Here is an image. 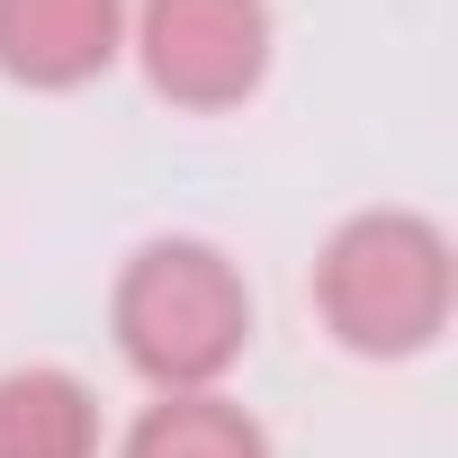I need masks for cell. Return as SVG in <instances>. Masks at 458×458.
Instances as JSON below:
<instances>
[{
    "label": "cell",
    "instance_id": "6da1fadb",
    "mask_svg": "<svg viewBox=\"0 0 458 458\" xmlns=\"http://www.w3.org/2000/svg\"><path fill=\"white\" fill-rule=\"evenodd\" d=\"M108 333L153 395H207L252 351V288L207 234H153L108 288Z\"/></svg>",
    "mask_w": 458,
    "mask_h": 458
},
{
    "label": "cell",
    "instance_id": "7a4b0ae2",
    "mask_svg": "<svg viewBox=\"0 0 458 458\" xmlns=\"http://www.w3.org/2000/svg\"><path fill=\"white\" fill-rule=\"evenodd\" d=\"M306 297L351 360H422L458 315V252L422 207H360L324 234Z\"/></svg>",
    "mask_w": 458,
    "mask_h": 458
},
{
    "label": "cell",
    "instance_id": "3957f363",
    "mask_svg": "<svg viewBox=\"0 0 458 458\" xmlns=\"http://www.w3.org/2000/svg\"><path fill=\"white\" fill-rule=\"evenodd\" d=\"M270 0H135L126 10V55L153 99L189 117H225L270 81Z\"/></svg>",
    "mask_w": 458,
    "mask_h": 458
},
{
    "label": "cell",
    "instance_id": "277c9868",
    "mask_svg": "<svg viewBox=\"0 0 458 458\" xmlns=\"http://www.w3.org/2000/svg\"><path fill=\"white\" fill-rule=\"evenodd\" d=\"M135 0H0V81L19 90H90L126 55Z\"/></svg>",
    "mask_w": 458,
    "mask_h": 458
},
{
    "label": "cell",
    "instance_id": "5b68a950",
    "mask_svg": "<svg viewBox=\"0 0 458 458\" xmlns=\"http://www.w3.org/2000/svg\"><path fill=\"white\" fill-rule=\"evenodd\" d=\"M0 458H99V395L55 369H0Z\"/></svg>",
    "mask_w": 458,
    "mask_h": 458
},
{
    "label": "cell",
    "instance_id": "8992f818",
    "mask_svg": "<svg viewBox=\"0 0 458 458\" xmlns=\"http://www.w3.org/2000/svg\"><path fill=\"white\" fill-rule=\"evenodd\" d=\"M117 458H270V431L225 386H207V395H153L126 422Z\"/></svg>",
    "mask_w": 458,
    "mask_h": 458
}]
</instances>
